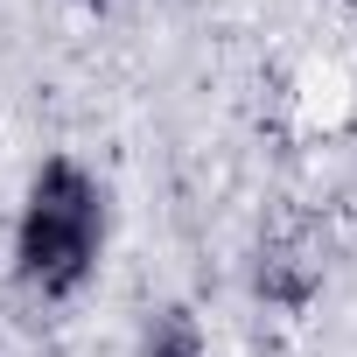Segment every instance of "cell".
Returning a JSON list of instances; mask_svg holds the SVG:
<instances>
[{"label":"cell","mask_w":357,"mask_h":357,"mask_svg":"<svg viewBox=\"0 0 357 357\" xmlns=\"http://www.w3.org/2000/svg\"><path fill=\"white\" fill-rule=\"evenodd\" d=\"M105 252V190L70 154H50L29 175V197L15 218V280L36 301H77Z\"/></svg>","instance_id":"1"},{"label":"cell","mask_w":357,"mask_h":357,"mask_svg":"<svg viewBox=\"0 0 357 357\" xmlns=\"http://www.w3.org/2000/svg\"><path fill=\"white\" fill-rule=\"evenodd\" d=\"M140 357H211V343H204V322H197L183 301L154 308V315H147V329H140Z\"/></svg>","instance_id":"2"},{"label":"cell","mask_w":357,"mask_h":357,"mask_svg":"<svg viewBox=\"0 0 357 357\" xmlns=\"http://www.w3.org/2000/svg\"><path fill=\"white\" fill-rule=\"evenodd\" d=\"M315 259H301V252H259V273H252V287L266 294V301H280V308H301L308 294H315Z\"/></svg>","instance_id":"3"},{"label":"cell","mask_w":357,"mask_h":357,"mask_svg":"<svg viewBox=\"0 0 357 357\" xmlns=\"http://www.w3.org/2000/svg\"><path fill=\"white\" fill-rule=\"evenodd\" d=\"M77 8H91V15H105V8H112V0H77Z\"/></svg>","instance_id":"4"}]
</instances>
